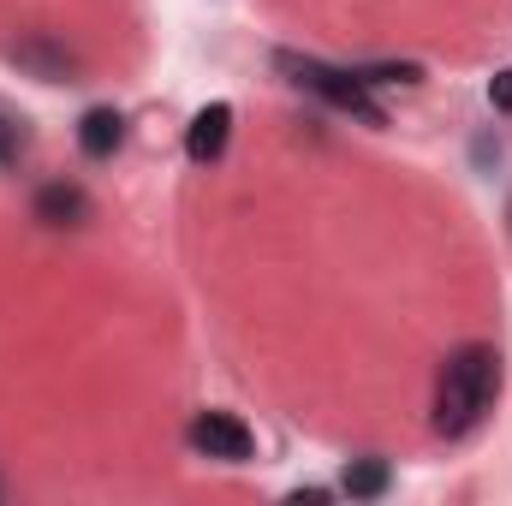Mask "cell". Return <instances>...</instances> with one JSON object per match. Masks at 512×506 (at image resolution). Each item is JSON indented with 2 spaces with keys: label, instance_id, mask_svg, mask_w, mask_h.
Instances as JSON below:
<instances>
[{
  "label": "cell",
  "instance_id": "2",
  "mask_svg": "<svg viewBox=\"0 0 512 506\" xmlns=\"http://www.w3.org/2000/svg\"><path fill=\"white\" fill-rule=\"evenodd\" d=\"M280 66L292 72V84H298V90L322 96L334 114H352L358 126H387V114L370 102V90H364V78H358V72H346V66H322V60H298V54H280Z\"/></svg>",
  "mask_w": 512,
  "mask_h": 506
},
{
  "label": "cell",
  "instance_id": "4",
  "mask_svg": "<svg viewBox=\"0 0 512 506\" xmlns=\"http://www.w3.org/2000/svg\"><path fill=\"white\" fill-rule=\"evenodd\" d=\"M227 137H233V108H227V102H209V108H197V120L185 131V155H191L197 167H209V161H221Z\"/></svg>",
  "mask_w": 512,
  "mask_h": 506
},
{
  "label": "cell",
  "instance_id": "5",
  "mask_svg": "<svg viewBox=\"0 0 512 506\" xmlns=\"http://www.w3.org/2000/svg\"><path fill=\"white\" fill-rule=\"evenodd\" d=\"M120 137H126V120H120L114 108H90V114L78 120V149H84L90 161H108V155L120 149Z\"/></svg>",
  "mask_w": 512,
  "mask_h": 506
},
{
  "label": "cell",
  "instance_id": "10",
  "mask_svg": "<svg viewBox=\"0 0 512 506\" xmlns=\"http://www.w3.org/2000/svg\"><path fill=\"white\" fill-rule=\"evenodd\" d=\"M18 149H24V131H18L12 120H6V114H0V161H12Z\"/></svg>",
  "mask_w": 512,
  "mask_h": 506
},
{
  "label": "cell",
  "instance_id": "3",
  "mask_svg": "<svg viewBox=\"0 0 512 506\" xmlns=\"http://www.w3.org/2000/svg\"><path fill=\"white\" fill-rule=\"evenodd\" d=\"M185 435H191V447H197L203 459H227V465H245V459L256 453V435L245 429V423H239V417H233V411H197Z\"/></svg>",
  "mask_w": 512,
  "mask_h": 506
},
{
  "label": "cell",
  "instance_id": "1",
  "mask_svg": "<svg viewBox=\"0 0 512 506\" xmlns=\"http://www.w3.org/2000/svg\"><path fill=\"white\" fill-rule=\"evenodd\" d=\"M495 393H501V352L495 346H459L435 381V435H447V441L471 435L495 411Z\"/></svg>",
  "mask_w": 512,
  "mask_h": 506
},
{
  "label": "cell",
  "instance_id": "6",
  "mask_svg": "<svg viewBox=\"0 0 512 506\" xmlns=\"http://www.w3.org/2000/svg\"><path fill=\"white\" fill-rule=\"evenodd\" d=\"M36 215H42L48 227H78V221L90 215V203H84L78 185H42V191H36Z\"/></svg>",
  "mask_w": 512,
  "mask_h": 506
},
{
  "label": "cell",
  "instance_id": "8",
  "mask_svg": "<svg viewBox=\"0 0 512 506\" xmlns=\"http://www.w3.org/2000/svg\"><path fill=\"white\" fill-rule=\"evenodd\" d=\"M12 60L36 66L48 84H66V78H72V54H54V48H12Z\"/></svg>",
  "mask_w": 512,
  "mask_h": 506
},
{
  "label": "cell",
  "instance_id": "7",
  "mask_svg": "<svg viewBox=\"0 0 512 506\" xmlns=\"http://www.w3.org/2000/svg\"><path fill=\"white\" fill-rule=\"evenodd\" d=\"M346 495H352V501H376V495H387V459H352Z\"/></svg>",
  "mask_w": 512,
  "mask_h": 506
},
{
  "label": "cell",
  "instance_id": "9",
  "mask_svg": "<svg viewBox=\"0 0 512 506\" xmlns=\"http://www.w3.org/2000/svg\"><path fill=\"white\" fill-rule=\"evenodd\" d=\"M489 102H495L501 114H512V66H507V72H495V78H489Z\"/></svg>",
  "mask_w": 512,
  "mask_h": 506
}]
</instances>
